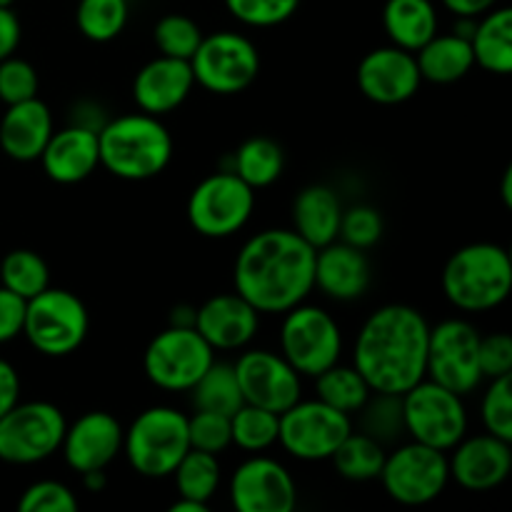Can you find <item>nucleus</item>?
<instances>
[{
  "instance_id": "obj_1",
  "label": "nucleus",
  "mask_w": 512,
  "mask_h": 512,
  "mask_svg": "<svg viewBox=\"0 0 512 512\" xmlns=\"http://www.w3.org/2000/svg\"><path fill=\"white\" fill-rule=\"evenodd\" d=\"M315 248L293 228L255 233L233 265L235 293L260 315H283L313 293Z\"/></svg>"
},
{
  "instance_id": "obj_2",
  "label": "nucleus",
  "mask_w": 512,
  "mask_h": 512,
  "mask_svg": "<svg viewBox=\"0 0 512 512\" xmlns=\"http://www.w3.org/2000/svg\"><path fill=\"white\" fill-rule=\"evenodd\" d=\"M430 323L418 308L388 303L368 315L353 343V365L373 393L403 395L425 378Z\"/></svg>"
},
{
  "instance_id": "obj_3",
  "label": "nucleus",
  "mask_w": 512,
  "mask_h": 512,
  "mask_svg": "<svg viewBox=\"0 0 512 512\" xmlns=\"http://www.w3.org/2000/svg\"><path fill=\"white\" fill-rule=\"evenodd\" d=\"M100 168L115 178L140 183L163 173L173 160V135L165 123L148 113L108 118L98 130Z\"/></svg>"
},
{
  "instance_id": "obj_4",
  "label": "nucleus",
  "mask_w": 512,
  "mask_h": 512,
  "mask_svg": "<svg viewBox=\"0 0 512 512\" xmlns=\"http://www.w3.org/2000/svg\"><path fill=\"white\" fill-rule=\"evenodd\" d=\"M440 285L445 300L460 313H490L510 298V253L498 243L463 245L445 263Z\"/></svg>"
},
{
  "instance_id": "obj_5",
  "label": "nucleus",
  "mask_w": 512,
  "mask_h": 512,
  "mask_svg": "<svg viewBox=\"0 0 512 512\" xmlns=\"http://www.w3.org/2000/svg\"><path fill=\"white\" fill-rule=\"evenodd\" d=\"M188 450V415L170 405L145 408L123 428V455L143 478H170Z\"/></svg>"
},
{
  "instance_id": "obj_6",
  "label": "nucleus",
  "mask_w": 512,
  "mask_h": 512,
  "mask_svg": "<svg viewBox=\"0 0 512 512\" xmlns=\"http://www.w3.org/2000/svg\"><path fill=\"white\" fill-rule=\"evenodd\" d=\"M90 315L83 300L63 288H45L25 305L23 338L45 358H68L85 343Z\"/></svg>"
},
{
  "instance_id": "obj_7",
  "label": "nucleus",
  "mask_w": 512,
  "mask_h": 512,
  "mask_svg": "<svg viewBox=\"0 0 512 512\" xmlns=\"http://www.w3.org/2000/svg\"><path fill=\"white\" fill-rule=\"evenodd\" d=\"M278 353L303 378H315L343 358V330L333 313L320 305L300 303L283 313Z\"/></svg>"
},
{
  "instance_id": "obj_8",
  "label": "nucleus",
  "mask_w": 512,
  "mask_h": 512,
  "mask_svg": "<svg viewBox=\"0 0 512 512\" xmlns=\"http://www.w3.org/2000/svg\"><path fill=\"white\" fill-rule=\"evenodd\" d=\"M405 435L415 443L448 453L468 435V408L463 395L423 378L400 395Z\"/></svg>"
},
{
  "instance_id": "obj_9",
  "label": "nucleus",
  "mask_w": 512,
  "mask_h": 512,
  "mask_svg": "<svg viewBox=\"0 0 512 512\" xmlns=\"http://www.w3.org/2000/svg\"><path fill=\"white\" fill-rule=\"evenodd\" d=\"M255 190L233 170H218L193 188L188 198V220L203 238H233L253 218Z\"/></svg>"
},
{
  "instance_id": "obj_10",
  "label": "nucleus",
  "mask_w": 512,
  "mask_h": 512,
  "mask_svg": "<svg viewBox=\"0 0 512 512\" xmlns=\"http://www.w3.org/2000/svg\"><path fill=\"white\" fill-rule=\"evenodd\" d=\"M195 85L213 95H238L255 83L260 73L258 45L243 33L218 30L203 35L190 58Z\"/></svg>"
},
{
  "instance_id": "obj_11",
  "label": "nucleus",
  "mask_w": 512,
  "mask_h": 512,
  "mask_svg": "<svg viewBox=\"0 0 512 512\" xmlns=\"http://www.w3.org/2000/svg\"><path fill=\"white\" fill-rule=\"evenodd\" d=\"M353 430V418L323 400H303L278 415V445L295 460L323 463Z\"/></svg>"
},
{
  "instance_id": "obj_12",
  "label": "nucleus",
  "mask_w": 512,
  "mask_h": 512,
  "mask_svg": "<svg viewBox=\"0 0 512 512\" xmlns=\"http://www.w3.org/2000/svg\"><path fill=\"white\" fill-rule=\"evenodd\" d=\"M213 360L215 350L198 330L168 325L145 348L143 373L165 393H188Z\"/></svg>"
},
{
  "instance_id": "obj_13",
  "label": "nucleus",
  "mask_w": 512,
  "mask_h": 512,
  "mask_svg": "<svg viewBox=\"0 0 512 512\" xmlns=\"http://www.w3.org/2000/svg\"><path fill=\"white\" fill-rule=\"evenodd\" d=\"M378 480L395 503L408 508L428 505L438 500L450 483L448 453L410 440L385 455Z\"/></svg>"
},
{
  "instance_id": "obj_14",
  "label": "nucleus",
  "mask_w": 512,
  "mask_h": 512,
  "mask_svg": "<svg viewBox=\"0 0 512 512\" xmlns=\"http://www.w3.org/2000/svg\"><path fill=\"white\" fill-rule=\"evenodd\" d=\"M63 410L48 400L18 403L0 418V460L10 465H35L53 458L65 433Z\"/></svg>"
},
{
  "instance_id": "obj_15",
  "label": "nucleus",
  "mask_w": 512,
  "mask_h": 512,
  "mask_svg": "<svg viewBox=\"0 0 512 512\" xmlns=\"http://www.w3.org/2000/svg\"><path fill=\"white\" fill-rule=\"evenodd\" d=\"M480 330L465 318L440 320L430 325L425 378L458 395H470L483 385L478 363Z\"/></svg>"
},
{
  "instance_id": "obj_16",
  "label": "nucleus",
  "mask_w": 512,
  "mask_h": 512,
  "mask_svg": "<svg viewBox=\"0 0 512 512\" xmlns=\"http://www.w3.org/2000/svg\"><path fill=\"white\" fill-rule=\"evenodd\" d=\"M233 368L245 403L280 415L303 398V375L280 353L265 348H245Z\"/></svg>"
},
{
  "instance_id": "obj_17",
  "label": "nucleus",
  "mask_w": 512,
  "mask_h": 512,
  "mask_svg": "<svg viewBox=\"0 0 512 512\" xmlns=\"http://www.w3.org/2000/svg\"><path fill=\"white\" fill-rule=\"evenodd\" d=\"M230 503L238 512H293L298 485L280 460L265 453L250 455L230 478Z\"/></svg>"
},
{
  "instance_id": "obj_18",
  "label": "nucleus",
  "mask_w": 512,
  "mask_h": 512,
  "mask_svg": "<svg viewBox=\"0 0 512 512\" xmlns=\"http://www.w3.org/2000/svg\"><path fill=\"white\" fill-rule=\"evenodd\" d=\"M60 455L75 473L108 470L123 455V425L105 410H90L65 425Z\"/></svg>"
},
{
  "instance_id": "obj_19",
  "label": "nucleus",
  "mask_w": 512,
  "mask_h": 512,
  "mask_svg": "<svg viewBox=\"0 0 512 512\" xmlns=\"http://www.w3.org/2000/svg\"><path fill=\"white\" fill-rule=\"evenodd\" d=\"M423 85L418 60L410 50L398 45L375 48L360 60L358 88L368 100L378 105L408 103Z\"/></svg>"
},
{
  "instance_id": "obj_20",
  "label": "nucleus",
  "mask_w": 512,
  "mask_h": 512,
  "mask_svg": "<svg viewBox=\"0 0 512 512\" xmlns=\"http://www.w3.org/2000/svg\"><path fill=\"white\" fill-rule=\"evenodd\" d=\"M450 480L470 493H485L508 480L512 470L510 440L490 433L465 435L448 450Z\"/></svg>"
},
{
  "instance_id": "obj_21",
  "label": "nucleus",
  "mask_w": 512,
  "mask_h": 512,
  "mask_svg": "<svg viewBox=\"0 0 512 512\" xmlns=\"http://www.w3.org/2000/svg\"><path fill=\"white\" fill-rule=\"evenodd\" d=\"M195 330L218 353L245 350L260 330V313L240 293H220L195 308Z\"/></svg>"
},
{
  "instance_id": "obj_22",
  "label": "nucleus",
  "mask_w": 512,
  "mask_h": 512,
  "mask_svg": "<svg viewBox=\"0 0 512 512\" xmlns=\"http://www.w3.org/2000/svg\"><path fill=\"white\" fill-rule=\"evenodd\" d=\"M373 283V265L368 250L333 240L315 250L313 288L335 303H353L368 293Z\"/></svg>"
},
{
  "instance_id": "obj_23",
  "label": "nucleus",
  "mask_w": 512,
  "mask_h": 512,
  "mask_svg": "<svg viewBox=\"0 0 512 512\" xmlns=\"http://www.w3.org/2000/svg\"><path fill=\"white\" fill-rule=\"evenodd\" d=\"M193 88L195 78L188 60L158 55L135 73L133 100L140 113L163 118L178 110L190 98Z\"/></svg>"
},
{
  "instance_id": "obj_24",
  "label": "nucleus",
  "mask_w": 512,
  "mask_h": 512,
  "mask_svg": "<svg viewBox=\"0 0 512 512\" xmlns=\"http://www.w3.org/2000/svg\"><path fill=\"white\" fill-rule=\"evenodd\" d=\"M38 160L43 165V173L53 183H83L100 168L98 133L68 123L65 128L53 130Z\"/></svg>"
},
{
  "instance_id": "obj_25",
  "label": "nucleus",
  "mask_w": 512,
  "mask_h": 512,
  "mask_svg": "<svg viewBox=\"0 0 512 512\" xmlns=\"http://www.w3.org/2000/svg\"><path fill=\"white\" fill-rule=\"evenodd\" d=\"M53 130V113L40 98L8 105L0 120V148L18 163H33L48 145Z\"/></svg>"
},
{
  "instance_id": "obj_26",
  "label": "nucleus",
  "mask_w": 512,
  "mask_h": 512,
  "mask_svg": "<svg viewBox=\"0 0 512 512\" xmlns=\"http://www.w3.org/2000/svg\"><path fill=\"white\" fill-rule=\"evenodd\" d=\"M293 230L315 250L338 240L343 203L328 185H308L293 200Z\"/></svg>"
},
{
  "instance_id": "obj_27",
  "label": "nucleus",
  "mask_w": 512,
  "mask_h": 512,
  "mask_svg": "<svg viewBox=\"0 0 512 512\" xmlns=\"http://www.w3.org/2000/svg\"><path fill=\"white\" fill-rule=\"evenodd\" d=\"M440 28L433 0H388L383 8V30L390 45L418 53Z\"/></svg>"
},
{
  "instance_id": "obj_28",
  "label": "nucleus",
  "mask_w": 512,
  "mask_h": 512,
  "mask_svg": "<svg viewBox=\"0 0 512 512\" xmlns=\"http://www.w3.org/2000/svg\"><path fill=\"white\" fill-rule=\"evenodd\" d=\"M420 78L435 85H450L463 80L475 68L470 40L458 33H435L423 48L415 53Z\"/></svg>"
},
{
  "instance_id": "obj_29",
  "label": "nucleus",
  "mask_w": 512,
  "mask_h": 512,
  "mask_svg": "<svg viewBox=\"0 0 512 512\" xmlns=\"http://www.w3.org/2000/svg\"><path fill=\"white\" fill-rule=\"evenodd\" d=\"M475 65L495 75L512 73V10L495 5L475 20L470 35Z\"/></svg>"
},
{
  "instance_id": "obj_30",
  "label": "nucleus",
  "mask_w": 512,
  "mask_h": 512,
  "mask_svg": "<svg viewBox=\"0 0 512 512\" xmlns=\"http://www.w3.org/2000/svg\"><path fill=\"white\" fill-rule=\"evenodd\" d=\"M225 170H233L243 183H248L253 190L268 188L283 175L285 170V153L273 138L255 135L248 138L233 155L230 165Z\"/></svg>"
},
{
  "instance_id": "obj_31",
  "label": "nucleus",
  "mask_w": 512,
  "mask_h": 512,
  "mask_svg": "<svg viewBox=\"0 0 512 512\" xmlns=\"http://www.w3.org/2000/svg\"><path fill=\"white\" fill-rule=\"evenodd\" d=\"M315 398L328 403L330 408L340 410L345 415H358V410L368 403L373 395L368 380L360 375L355 365L335 363L320 375H315Z\"/></svg>"
},
{
  "instance_id": "obj_32",
  "label": "nucleus",
  "mask_w": 512,
  "mask_h": 512,
  "mask_svg": "<svg viewBox=\"0 0 512 512\" xmlns=\"http://www.w3.org/2000/svg\"><path fill=\"white\" fill-rule=\"evenodd\" d=\"M178 498L195 500V503L210 505V500L218 495L220 480H223V468H220L218 455L203 453V450L190 448L175 465L173 475Z\"/></svg>"
},
{
  "instance_id": "obj_33",
  "label": "nucleus",
  "mask_w": 512,
  "mask_h": 512,
  "mask_svg": "<svg viewBox=\"0 0 512 512\" xmlns=\"http://www.w3.org/2000/svg\"><path fill=\"white\" fill-rule=\"evenodd\" d=\"M188 393L195 410H210L228 418L245 403L233 363H220V360H213V365L200 375V380Z\"/></svg>"
},
{
  "instance_id": "obj_34",
  "label": "nucleus",
  "mask_w": 512,
  "mask_h": 512,
  "mask_svg": "<svg viewBox=\"0 0 512 512\" xmlns=\"http://www.w3.org/2000/svg\"><path fill=\"white\" fill-rule=\"evenodd\" d=\"M385 455L388 453H385L383 443L360 433V430L358 433L350 430L348 438L338 445V450H335L330 460H333L340 478L350 480V483H368V480L380 478Z\"/></svg>"
},
{
  "instance_id": "obj_35",
  "label": "nucleus",
  "mask_w": 512,
  "mask_h": 512,
  "mask_svg": "<svg viewBox=\"0 0 512 512\" xmlns=\"http://www.w3.org/2000/svg\"><path fill=\"white\" fill-rule=\"evenodd\" d=\"M230 435L235 448L243 453H268L278 445V413L243 403L230 415Z\"/></svg>"
},
{
  "instance_id": "obj_36",
  "label": "nucleus",
  "mask_w": 512,
  "mask_h": 512,
  "mask_svg": "<svg viewBox=\"0 0 512 512\" xmlns=\"http://www.w3.org/2000/svg\"><path fill=\"white\" fill-rule=\"evenodd\" d=\"M130 18L128 0H80L75 23L90 43H110L125 30Z\"/></svg>"
},
{
  "instance_id": "obj_37",
  "label": "nucleus",
  "mask_w": 512,
  "mask_h": 512,
  "mask_svg": "<svg viewBox=\"0 0 512 512\" xmlns=\"http://www.w3.org/2000/svg\"><path fill=\"white\" fill-rule=\"evenodd\" d=\"M0 285L13 290L23 300H30L38 293H43L45 288H50V268L33 250H10L0 260Z\"/></svg>"
},
{
  "instance_id": "obj_38",
  "label": "nucleus",
  "mask_w": 512,
  "mask_h": 512,
  "mask_svg": "<svg viewBox=\"0 0 512 512\" xmlns=\"http://www.w3.org/2000/svg\"><path fill=\"white\" fill-rule=\"evenodd\" d=\"M360 415V433L370 435L378 443L388 445L405 435L403 425V400L400 395L373 393L368 403L358 410Z\"/></svg>"
},
{
  "instance_id": "obj_39",
  "label": "nucleus",
  "mask_w": 512,
  "mask_h": 512,
  "mask_svg": "<svg viewBox=\"0 0 512 512\" xmlns=\"http://www.w3.org/2000/svg\"><path fill=\"white\" fill-rule=\"evenodd\" d=\"M153 40L160 55L188 60L190 63L193 53L198 50L200 40H203V30H200V25L195 23L193 18H188V15L168 13L155 23Z\"/></svg>"
},
{
  "instance_id": "obj_40",
  "label": "nucleus",
  "mask_w": 512,
  "mask_h": 512,
  "mask_svg": "<svg viewBox=\"0 0 512 512\" xmlns=\"http://www.w3.org/2000/svg\"><path fill=\"white\" fill-rule=\"evenodd\" d=\"M480 420L485 433L512 443V380L510 375L488 380L480 400Z\"/></svg>"
},
{
  "instance_id": "obj_41",
  "label": "nucleus",
  "mask_w": 512,
  "mask_h": 512,
  "mask_svg": "<svg viewBox=\"0 0 512 512\" xmlns=\"http://www.w3.org/2000/svg\"><path fill=\"white\" fill-rule=\"evenodd\" d=\"M228 13L248 28H275L298 13L300 0H223Z\"/></svg>"
},
{
  "instance_id": "obj_42",
  "label": "nucleus",
  "mask_w": 512,
  "mask_h": 512,
  "mask_svg": "<svg viewBox=\"0 0 512 512\" xmlns=\"http://www.w3.org/2000/svg\"><path fill=\"white\" fill-rule=\"evenodd\" d=\"M383 215L380 210H375L373 205H353V208H343V218H340V233L338 240L343 243L355 245L360 250H370L373 245H378V240L383 238Z\"/></svg>"
},
{
  "instance_id": "obj_43",
  "label": "nucleus",
  "mask_w": 512,
  "mask_h": 512,
  "mask_svg": "<svg viewBox=\"0 0 512 512\" xmlns=\"http://www.w3.org/2000/svg\"><path fill=\"white\" fill-rule=\"evenodd\" d=\"M188 440L190 448L203 450V453L220 455L233 445L230 435V418L210 410H195L188 415Z\"/></svg>"
},
{
  "instance_id": "obj_44",
  "label": "nucleus",
  "mask_w": 512,
  "mask_h": 512,
  "mask_svg": "<svg viewBox=\"0 0 512 512\" xmlns=\"http://www.w3.org/2000/svg\"><path fill=\"white\" fill-rule=\"evenodd\" d=\"M30 98H38V73L33 65L15 53L0 60V100L15 105Z\"/></svg>"
},
{
  "instance_id": "obj_45",
  "label": "nucleus",
  "mask_w": 512,
  "mask_h": 512,
  "mask_svg": "<svg viewBox=\"0 0 512 512\" xmlns=\"http://www.w3.org/2000/svg\"><path fill=\"white\" fill-rule=\"evenodd\" d=\"M20 512H75L78 510V498L68 485L58 480H38L28 485L20 495Z\"/></svg>"
},
{
  "instance_id": "obj_46",
  "label": "nucleus",
  "mask_w": 512,
  "mask_h": 512,
  "mask_svg": "<svg viewBox=\"0 0 512 512\" xmlns=\"http://www.w3.org/2000/svg\"><path fill=\"white\" fill-rule=\"evenodd\" d=\"M478 363L483 380L503 378L512 373V338L508 333L480 335Z\"/></svg>"
},
{
  "instance_id": "obj_47",
  "label": "nucleus",
  "mask_w": 512,
  "mask_h": 512,
  "mask_svg": "<svg viewBox=\"0 0 512 512\" xmlns=\"http://www.w3.org/2000/svg\"><path fill=\"white\" fill-rule=\"evenodd\" d=\"M25 305H28V300L0 285V345L13 343L15 338L23 335Z\"/></svg>"
},
{
  "instance_id": "obj_48",
  "label": "nucleus",
  "mask_w": 512,
  "mask_h": 512,
  "mask_svg": "<svg viewBox=\"0 0 512 512\" xmlns=\"http://www.w3.org/2000/svg\"><path fill=\"white\" fill-rule=\"evenodd\" d=\"M20 403V375L13 363L0 358V418Z\"/></svg>"
},
{
  "instance_id": "obj_49",
  "label": "nucleus",
  "mask_w": 512,
  "mask_h": 512,
  "mask_svg": "<svg viewBox=\"0 0 512 512\" xmlns=\"http://www.w3.org/2000/svg\"><path fill=\"white\" fill-rule=\"evenodd\" d=\"M20 38H23V28H20L18 15L13 13V8L0 5V60H5L18 50Z\"/></svg>"
},
{
  "instance_id": "obj_50",
  "label": "nucleus",
  "mask_w": 512,
  "mask_h": 512,
  "mask_svg": "<svg viewBox=\"0 0 512 512\" xmlns=\"http://www.w3.org/2000/svg\"><path fill=\"white\" fill-rule=\"evenodd\" d=\"M70 123L98 133V130L108 123V115H105L103 105L95 103V100H80V103H75L73 110H70Z\"/></svg>"
},
{
  "instance_id": "obj_51",
  "label": "nucleus",
  "mask_w": 512,
  "mask_h": 512,
  "mask_svg": "<svg viewBox=\"0 0 512 512\" xmlns=\"http://www.w3.org/2000/svg\"><path fill=\"white\" fill-rule=\"evenodd\" d=\"M443 8L448 13H453L455 18H480L483 13H488L490 8L500 3V0H440Z\"/></svg>"
},
{
  "instance_id": "obj_52",
  "label": "nucleus",
  "mask_w": 512,
  "mask_h": 512,
  "mask_svg": "<svg viewBox=\"0 0 512 512\" xmlns=\"http://www.w3.org/2000/svg\"><path fill=\"white\" fill-rule=\"evenodd\" d=\"M168 323L175 325V328H195V308L193 305H175L168 315Z\"/></svg>"
},
{
  "instance_id": "obj_53",
  "label": "nucleus",
  "mask_w": 512,
  "mask_h": 512,
  "mask_svg": "<svg viewBox=\"0 0 512 512\" xmlns=\"http://www.w3.org/2000/svg\"><path fill=\"white\" fill-rule=\"evenodd\" d=\"M80 478H83V488L88 493H103L108 488V473L105 470H90V473H83Z\"/></svg>"
},
{
  "instance_id": "obj_54",
  "label": "nucleus",
  "mask_w": 512,
  "mask_h": 512,
  "mask_svg": "<svg viewBox=\"0 0 512 512\" xmlns=\"http://www.w3.org/2000/svg\"><path fill=\"white\" fill-rule=\"evenodd\" d=\"M170 512H208V505L195 503V500L178 498L173 505H170Z\"/></svg>"
},
{
  "instance_id": "obj_55",
  "label": "nucleus",
  "mask_w": 512,
  "mask_h": 512,
  "mask_svg": "<svg viewBox=\"0 0 512 512\" xmlns=\"http://www.w3.org/2000/svg\"><path fill=\"white\" fill-rule=\"evenodd\" d=\"M503 203H505V208H510L512 205V168H508L505 170V175H503Z\"/></svg>"
},
{
  "instance_id": "obj_56",
  "label": "nucleus",
  "mask_w": 512,
  "mask_h": 512,
  "mask_svg": "<svg viewBox=\"0 0 512 512\" xmlns=\"http://www.w3.org/2000/svg\"><path fill=\"white\" fill-rule=\"evenodd\" d=\"M13 3H15V0H0V5H3V8H10Z\"/></svg>"
}]
</instances>
